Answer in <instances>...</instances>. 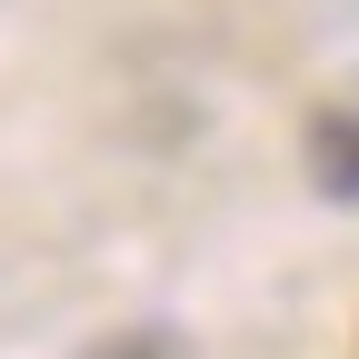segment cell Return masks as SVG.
<instances>
[{
    "instance_id": "1",
    "label": "cell",
    "mask_w": 359,
    "mask_h": 359,
    "mask_svg": "<svg viewBox=\"0 0 359 359\" xmlns=\"http://www.w3.org/2000/svg\"><path fill=\"white\" fill-rule=\"evenodd\" d=\"M309 150H320V180H330V190L359 200V120H320V130H309Z\"/></svg>"
},
{
    "instance_id": "2",
    "label": "cell",
    "mask_w": 359,
    "mask_h": 359,
    "mask_svg": "<svg viewBox=\"0 0 359 359\" xmlns=\"http://www.w3.org/2000/svg\"><path fill=\"white\" fill-rule=\"evenodd\" d=\"M110 359H160V349H150V339H130V349H110Z\"/></svg>"
}]
</instances>
